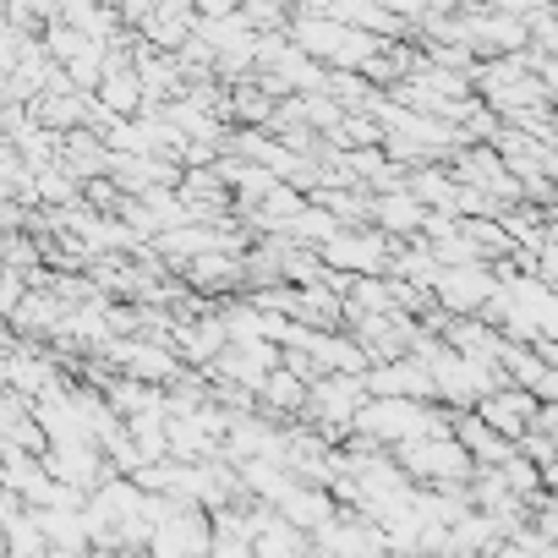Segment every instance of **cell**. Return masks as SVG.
<instances>
[{"instance_id": "1", "label": "cell", "mask_w": 558, "mask_h": 558, "mask_svg": "<svg viewBox=\"0 0 558 558\" xmlns=\"http://www.w3.org/2000/svg\"><path fill=\"white\" fill-rule=\"evenodd\" d=\"M296 50H307V56H318V61H335V66L367 72L373 56H378V34H373V28H356V23H345V17L318 12V17H302V23H296Z\"/></svg>"}, {"instance_id": "2", "label": "cell", "mask_w": 558, "mask_h": 558, "mask_svg": "<svg viewBox=\"0 0 558 558\" xmlns=\"http://www.w3.org/2000/svg\"><path fill=\"white\" fill-rule=\"evenodd\" d=\"M356 433L373 444H405L416 433H449L444 416L433 405H422L416 395H373L356 416Z\"/></svg>"}, {"instance_id": "3", "label": "cell", "mask_w": 558, "mask_h": 558, "mask_svg": "<svg viewBox=\"0 0 558 558\" xmlns=\"http://www.w3.org/2000/svg\"><path fill=\"white\" fill-rule=\"evenodd\" d=\"M395 460H400L411 476L444 482V487H454V482L471 471V449L460 444V433H454V438H449V433H416V438L395 444Z\"/></svg>"}, {"instance_id": "4", "label": "cell", "mask_w": 558, "mask_h": 558, "mask_svg": "<svg viewBox=\"0 0 558 558\" xmlns=\"http://www.w3.org/2000/svg\"><path fill=\"white\" fill-rule=\"evenodd\" d=\"M433 291H438L444 307H454V313H476V307H487V302L498 296V279H493L482 263H444L438 279H433Z\"/></svg>"}, {"instance_id": "5", "label": "cell", "mask_w": 558, "mask_h": 558, "mask_svg": "<svg viewBox=\"0 0 558 558\" xmlns=\"http://www.w3.org/2000/svg\"><path fill=\"white\" fill-rule=\"evenodd\" d=\"M362 389H367V378L335 373V378L313 384V395H307V411H313V416H318L329 433H345V427H356V416H362Z\"/></svg>"}, {"instance_id": "6", "label": "cell", "mask_w": 558, "mask_h": 558, "mask_svg": "<svg viewBox=\"0 0 558 558\" xmlns=\"http://www.w3.org/2000/svg\"><path fill=\"white\" fill-rule=\"evenodd\" d=\"M476 411H482L498 433H509V438L520 444V438L531 433V422H536V411H542V405H536V395H531V389H493V395H482V405H476Z\"/></svg>"}, {"instance_id": "7", "label": "cell", "mask_w": 558, "mask_h": 558, "mask_svg": "<svg viewBox=\"0 0 558 558\" xmlns=\"http://www.w3.org/2000/svg\"><path fill=\"white\" fill-rule=\"evenodd\" d=\"M324 257H329L335 268H351V274H384L395 252H389L378 235H345V230H335V235L324 241Z\"/></svg>"}, {"instance_id": "8", "label": "cell", "mask_w": 558, "mask_h": 558, "mask_svg": "<svg viewBox=\"0 0 558 558\" xmlns=\"http://www.w3.org/2000/svg\"><path fill=\"white\" fill-rule=\"evenodd\" d=\"M367 389L373 395H416V400H427V395H438V378H433V367L427 362H378L373 373H367Z\"/></svg>"}, {"instance_id": "9", "label": "cell", "mask_w": 558, "mask_h": 558, "mask_svg": "<svg viewBox=\"0 0 558 558\" xmlns=\"http://www.w3.org/2000/svg\"><path fill=\"white\" fill-rule=\"evenodd\" d=\"M143 94H148V83L137 77V66L116 56L110 72H105V83H99V105H105V116H132V110L143 105Z\"/></svg>"}, {"instance_id": "10", "label": "cell", "mask_w": 558, "mask_h": 558, "mask_svg": "<svg viewBox=\"0 0 558 558\" xmlns=\"http://www.w3.org/2000/svg\"><path fill=\"white\" fill-rule=\"evenodd\" d=\"M307 395H313V378H302L296 367L291 373H268L263 389H257V400L268 411H307Z\"/></svg>"}, {"instance_id": "11", "label": "cell", "mask_w": 558, "mask_h": 558, "mask_svg": "<svg viewBox=\"0 0 558 558\" xmlns=\"http://www.w3.org/2000/svg\"><path fill=\"white\" fill-rule=\"evenodd\" d=\"M460 444H465L471 454H482V460H509V433H498L482 411L460 422Z\"/></svg>"}, {"instance_id": "12", "label": "cell", "mask_w": 558, "mask_h": 558, "mask_svg": "<svg viewBox=\"0 0 558 558\" xmlns=\"http://www.w3.org/2000/svg\"><path fill=\"white\" fill-rule=\"evenodd\" d=\"M110 356L126 367V373H143V378H165V373H175V362L170 356H159L154 345H143V340H110Z\"/></svg>"}, {"instance_id": "13", "label": "cell", "mask_w": 558, "mask_h": 558, "mask_svg": "<svg viewBox=\"0 0 558 558\" xmlns=\"http://www.w3.org/2000/svg\"><path fill=\"white\" fill-rule=\"evenodd\" d=\"M454 175H460L465 186H493V192H514V181L504 175V165H498V154H487V148H482V154H465Z\"/></svg>"}, {"instance_id": "14", "label": "cell", "mask_w": 558, "mask_h": 558, "mask_svg": "<svg viewBox=\"0 0 558 558\" xmlns=\"http://www.w3.org/2000/svg\"><path fill=\"white\" fill-rule=\"evenodd\" d=\"M378 219H384V225H395V230H416V225H427L433 214L422 208V197H416V192H400V197H384V203H378Z\"/></svg>"}, {"instance_id": "15", "label": "cell", "mask_w": 558, "mask_h": 558, "mask_svg": "<svg viewBox=\"0 0 558 558\" xmlns=\"http://www.w3.org/2000/svg\"><path fill=\"white\" fill-rule=\"evenodd\" d=\"M286 514L296 520V525H324L335 509H329V498L324 493H307V487H291V498H286Z\"/></svg>"}, {"instance_id": "16", "label": "cell", "mask_w": 558, "mask_h": 558, "mask_svg": "<svg viewBox=\"0 0 558 558\" xmlns=\"http://www.w3.org/2000/svg\"><path fill=\"white\" fill-rule=\"evenodd\" d=\"M83 116H88V99H83V94H72V99L39 94V121H50V126H72V121H83Z\"/></svg>"}, {"instance_id": "17", "label": "cell", "mask_w": 558, "mask_h": 558, "mask_svg": "<svg viewBox=\"0 0 558 558\" xmlns=\"http://www.w3.org/2000/svg\"><path fill=\"white\" fill-rule=\"evenodd\" d=\"M542 482H547V487H553V493H558V454H553V460H547V471H542Z\"/></svg>"}]
</instances>
